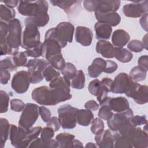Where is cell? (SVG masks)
Segmentation results:
<instances>
[{"label":"cell","mask_w":148,"mask_h":148,"mask_svg":"<svg viewBox=\"0 0 148 148\" xmlns=\"http://www.w3.org/2000/svg\"><path fill=\"white\" fill-rule=\"evenodd\" d=\"M32 99L40 105L53 106L65 101L64 93L55 88L42 86L35 88L31 93Z\"/></svg>","instance_id":"cell-1"},{"label":"cell","mask_w":148,"mask_h":148,"mask_svg":"<svg viewBox=\"0 0 148 148\" xmlns=\"http://www.w3.org/2000/svg\"><path fill=\"white\" fill-rule=\"evenodd\" d=\"M74 26L69 22L60 23L56 27L48 29L45 38H50L55 39L61 45L62 48L66 46L68 42L71 43L73 40Z\"/></svg>","instance_id":"cell-2"},{"label":"cell","mask_w":148,"mask_h":148,"mask_svg":"<svg viewBox=\"0 0 148 148\" xmlns=\"http://www.w3.org/2000/svg\"><path fill=\"white\" fill-rule=\"evenodd\" d=\"M25 29L23 32L21 47L28 50L40 44V32L32 17H27L24 21Z\"/></svg>","instance_id":"cell-3"},{"label":"cell","mask_w":148,"mask_h":148,"mask_svg":"<svg viewBox=\"0 0 148 148\" xmlns=\"http://www.w3.org/2000/svg\"><path fill=\"white\" fill-rule=\"evenodd\" d=\"M22 27L20 20L14 18L8 22V34L6 36V43L13 51V54L18 51L21 45Z\"/></svg>","instance_id":"cell-4"},{"label":"cell","mask_w":148,"mask_h":148,"mask_svg":"<svg viewBox=\"0 0 148 148\" xmlns=\"http://www.w3.org/2000/svg\"><path fill=\"white\" fill-rule=\"evenodd\" d=\"M48 8V3L46 1H19L17 9L21 15L33 17L38 14L47 12Z\"/></svg>","instance_id":"cell-5"},{"label":"cell","mask_w":148,"mask_h":148,"mask_svg":"<svg viewBox=\"0 0 148 148\" xmlns=\"http://www.w3.org/2000/svg\"><path fill=\"white\" fill-rule=\"evenodd\" d=\"M120 1H92L86 0L83 1V5L86 10L88 12H98L107 13L116 12L120 6Z\"/></svg>","instance_id":"cell-6"},{"label":"cell","mask_w":148,"mask_h":148,"mask_svg":"<svg viewBox=\"0 0 148 148\" xmlns=\"http://www.w3.org/2000/svg\"><path fill=\"white\" fill-rule=\"evenodd\" d=\"M78 109L65 104L58 109V118L63 129H73L76 125V113Z\"/></svg>","instance_id":"cell-7"},{"label":"cell","mask_w":148,"mask_h":148,"mask_svg":"<svg viewBox=\"0 0 148 148\" xmlns=\"http://www.w3.org/2000/svg\"><path fill=\"white\" fill-rule=\"evenodd\" d=\"M49 65V63L43 59L36 58L29 60L25 66L28 68L31 83L36 84L43 80V72Z\"/></svg>","instance_id":"cell-8"},{"label":"cell","mask_w":148,"mask_h":148,"mask_svg":"<svg viewBox=\"0 0 148 148\" xmlns=\"http://www.w3.org/2000/svg\"><path fill=\"white\" fill-rule=\"evenodd\" d=\"M39 106L32 103H27L22 111L18 125L27 130L32 128L39 117Z\"/></svg>","instance_id":"cell-9"},{"label":"cell","mask_w":148,"mask_h":148,"mask_svg":"<svg viewBox=\"0 0 148 148\" xmlns=\"http://www.w3.org/2000/svg\"><path fill=\"white\" fill-rule=\"evenodd\" d=\"M125 94L139 105L145 104L148 101V87L138 82L132 81Z\"/></svg>","instance_id":"cell-10"},{"label":"cell","mask_w":148,"mask_h":148,"mask_svg":"<svg viewBox=\"0 0 148 148\" xmlns=\"http://www.w3.org/2000/svg\"><path fill=\"white\" fill-rule=\"evenodd\" d=\"M30 83V76L28 72L20 71L14 75L11 86L16 92L23 94L28 90Z\"/></svg>","instance_id":"cell-11"},{"label":"cell","mask_w":148,"mask_h":148,"mask_svg":"<svg viewBox=\"0 0 148 148\" xmlns=\"http://www.w3.org/2000/svg\"><path fill=\"white\" fill-rule=\"evenodd\" d=\"M133 116V112L131 108L121 112L113 113L111 118L107 120L108 127L112 131H118L121 127L130 120Z\"/></svg>","instance_id":"cell-12"},{"label":"cell","mask_w":148,"mask_h":148,"mask_svg":"<svg viewBox=\"0 0 148 148\" xmlns=\"http://www.w3.org/2000/svg\"><path fill=\"white\" fill-rule=\"evenodd\" d=\"M124 14L128 17L138 18L147 13L148 1H140L126 4L123 8Z\"/></svg>","instance_id":"cell-13"},{"label":"cell","mask_w":148,"mask_h":148,"mask_svg":"<svg viewBox=\"0 0 148 148\" xmlns=\"http://www.w3.org/2000/svg\"><path fill=\"white\" fill-rule=\"evenodd\" d=\"M132 147L136 148H147L148 147L147 132L140 127H134L127 134Z\"/></svg>","instance_id":"cell-14"},{"label":"cell","mask_w":148,"mask_h":148,"mask_svg":"<svg viewBox=\"0 0 148 148\" xmlns=\"http://www.w3.org/2000/svg\"><path fill=\"white\" fill-rule=\"evenodd\" d=\"M120 135L117 131L103 130L100 134L95 135V140L99 147L112 148L114 147V143Z\"/></svg>","instance_id":"cell-15"},{"label":"cell","mask_w":148,"mask_h":148,"mask_svg":"<svg viewBox=\"0 0 148 148\" xmlns=\"http://www.w3.org/2000/svg\"><path fill=\"white\" fill-rule=\"evenodd\" d=\"M28 131V130L21 126L17 127L14 124H11L9 138L12 146L16 148H24V143Z\"/></svg>","instance_id":"cell-16"},{"label":"cell","mask_w":148,"mask_h":148,"mask_svg":"<svg viewBox=\"0 0 148 148\" xmlns=\"http://www.w3.org/2000/svg\"><path fill=\"white\" fill-rule=\"evenodd\" d=\"M132 81L127 73L124 72L119 73L113 81L110 92L114 94L125 93Z\"/></svg>","instance_id":"cell-17"},{"label":"cell","mask_w":148,"mask_h":148,"mask_svg":"<svg viewBox=\"0 0 148 148\" xmlns=\"http://www.w3.org/2000/svg\"><path fill=\"white\" fill-rule=\"evenodd\" d=\"M61 46L55 39L50 38H45L42 43V57L47 60L51 56L61 53Z\"/></svg>","instance_id":"cell-18"},{"label":"cell","mask_w":148,"mask_h":148,"mask_svg":"<svg viewBox=\"0 0 148 148\" xmlns=\"http://www.w3.org/2000/svg\"><path fill=\"white\" fill-rule=\"evenodd\" d=\"M93 37L92 31L88 27L77 26L75 30L76 41L83 46H88L91 44Z\"/></svg>","instance_id":"cell-19"},{"label":"cell","mask_w":148,"mask_h":148,"mask_svg":"<svg viewBox=\"0 0 148 148\" xmlns=\"http://www.w3.org/2000/svg\"><path fill=\"white\" fill-rule=\"evenodd\" d=\"M95 16L98 22L108 24L111 27L117 26L121 21L120 16L116 12L107 13L95 12Z\"/></svg>","instance_id":"cell-20"},{"label":"cell","mask_w":148,"mask_h":148,"mask_svg":"<svg viewBox=\"0 0 148 148\" xmlns=\"http://www.w3.org/2000/svg\"><path fill=\"white\" fill-rule=\"evenodd\" d=\"M112 111L121 112L130 108L128 100L123 97L116 98L108 97L105 101Z\"/></svg>","instance_id":"cell-21"},{"label":"cell","mask_w":148,"mask_h":148,"mask_svg":"<svg viewBox=\"0 0 148 148\" xmlns=\"http://www.w3.org/2000/svg\"><path fill=\"white\" fill-rule=\"evenodd\" d=\"M113 81V80L108 77H104L101 81V85L96 96L100 105L108 98V94L109 92H110Z\"/></svg>","instance_id":"cell-22"},{"label":"cell","mask_w":148,"mask_h":148,"mask_svg":"<svg viewBox=\"0 0 148 148\" xmlns=\"http://www.w3.org/2000/svg\"><path fill=\"white\" fill-rule=\"evenodd\" d=\"M95 50L97 53L102 55V57L107 58L114 57V47L113 45L105 40H99L96 45Z\"/></svg>","instance_id":"cell-23"},{"label":"cell","mask_w":148,"mask_h":148,"mask_svg":"<svg viewBox=\"0 0 148 148\" xmlns=\"http://www.w3.org/2000/svg\"><path fill=\"white\" fill-rule=\"evenodd\" d=\"M130 39V36L124 29H119L114 31L112 36V42L116 47H123L127 44Z\"/></svg>","instance_id":"cell-24"},{"label":"cell","mask_w":148,"mask_h":148,"mask_svg":"<svg viewBox=\"0 0 148 148\" xmlns=\"http://www.w3.org/2000/svg\"><path fill=\"white\" fill-rule=\"evenodd\" d=\"M106 64V61L102 58H96L88 67V75L91 77L95 78L98 77L103 72Z\"/></svg>","instance_id":"cell-25"},{"label":"cell","mask_w":148,"mask_h":148,"mask_svg":"<svg viewBox=\"0 0 148 148\" xmlns=\"http://www.w3.org/2000/svg\"><path fill=\"white\" fill-rule=\"evenodd\" d=\"M96 38L100 40H108L110 38L112 32V28L110 25L97 22L94 25Z\"/></svg>","instance_id":"cell-26"},{"label":"cell","mask_w":148,"mask_h":148,"mask_svg":"<svg viewBox=\"0 0 148 148\" xmlns=\"http://www.w3.org/2000/svg\"><path fill=\"white\" fill-rule=\"evenodd\" d=\"M77 123L82 126H88L94 120V114L88 109H78L76 113Z\"/></svg>","instance_id":"cell-27"},{"label":"cell","mask_w":148,"mask_h":148,"mask_svg":"<svg viewBox=\"0 0 148 148\" xmlns=\"http://www.w3.org/2000/svg\"><path fill=\"white\" fill-rule=\"evenodd\" d=\"M75 135L69 133H60L56 137L58 147H73V141L75 139Z\"/></svg>","instance_id":"cell-28"},{"label":"cell","mask_w":148,"mask_h":148,"mask_svg":"<svg viewBox=\"0 0 148 148\" xmlns=\"http://www.w3.org/2000/svg\"><path fill=\"white\" fill-rule=\"evenodd\" d=\"M50 2L53 6L62 9L67 14H71L73 7L76 8L77 5L81 3V1H50Z\"/></svg>","instance_id":"cell-29"},{"label":"cell","mask_w":148,"mask_h":148,"mask_svg":"<svg viewBox=\"0 0 148 148\" xmlns=\"http://www.w3.org/2000/svg\"><path fill=\"white\" fill-rule=\"evenodd\" d=\"M114 57L123 63H127L131 61L133 55L130 51L123 47H114Z\"/></svg>","instance_id":"cell-30"},{"label":"cell","mask_w":148,"mask_h":148,"mask_svg":"<svg viewBox=\"0 0 148 148\" xmlns=\"http://www.w3.org/2000/svg\"><path fill=\"white\" fill-rule=\"evenodd\" d=\"M10 128V125L8 120L5 118L0 119V129H1V139L0 147L3 148L5 143L8 138Z\"/></svg>","instance_id":"cell-31"},{"label":"cell","mask_w":148,"mask_h":148,"mask_svg":"<svg viewBox=\"0 0 148 148\" xmlns=\"http://www.w3.org/2000/svg\"><path fill=\"white\" fill-rule=\"evenodd\" d=\"M0 16L1 21L8 23L15 18L16 12L13 8L1 4L0 5Z\"/></svg>","instance_id":"cell-32"},{"label":"cell","mask_w":148,"mask_h":148,"mask_svg":"<svg viewBox=\"0 0 148 148\" xmlns=\"http://www.w3.org/2000/svg\"><path fill=\"white\" fill-rule=\"evenodd\" d=\"M147 71L140 66L134 67L130 71L129 76L131 79L135 82L142 81L146 79Z\"/></svg>","instance_id":"cell-33"},{"label":"cell","mask_w":148,"mask_h":148,"mask_svg":"<svg viewBox=\"0 0 148 148\" xmlns=\"http://www.w3.org/2000/svg\"><path fill=\"white\" fill-rule=\"evenodd\" d=\"M85 86V75L82 70L77 71L74 77L71 79V86L77 90H82Z\"/></svg>","instance_id":"cell-34"},{"label":"cell","mask_w":148,"mask_h":148,"mask_svg":"<svg viewBox=\"0 0 148 148\" xmlns=\"http://www.w3.org/2000/svg\"><path fill=\"white\" fill-rule=\"evenodd\" d=\"M46 60L50 65L53 66L56 69L61 71L65 67L66 64L65 60L62 57V53L51 56Z\"/></svg>","instance_id":"cell-35"},{"label":"cell","mask_w":148,"mask_h":148,"mask_svg":"<svg viewBox=\"0 0 148 148\" xmlns=\"http://www.w3.org/2000/svg\"><path fill=\"white\" fill-rule=\"evenodd\" d=\"M42 127L40 126L35 127L33 128H31L28 130L25 140L24 143V148L27 147L29 146V144L35 139L38 138L39 134H40V132L42 130Z\"/></svg>","instance_id":"cell-36"},{"label":"cell","mask_w":148,"mask_h":148,"mask_svg":"<svg viewBox=\"0 0 148 148\" xmlns=\"http://www.w3.org/2000/svg\"><path fill=\"white\" fill-rule=\"evenodd\" d=\"M63 76L69 80L72 79L75 76L77 70L76 66L71 62H66L65 67L61 71Z\"/></svg>","instance_id":"cell-37"},{"label":"cell","mask_w":148,"mask_h":148,"mask_svg":"<svg viewBox=\"0 0 148 148\" xmlns=\"http://www.w3.org/2000/svg\"><path fill=\"white\" fill-rule=\"evenodd\" d=\"M43 75L46 81L51 82L54 79L60 76V72L50 64L44 69Z\"/></svg>","instance_id":"cell-38"},{"label":"cell","mask_w":148,"mask_h":148,"mask_svg":"<svg viewBox=\"0 0 148 148\" xmlns=\"http://www.w3.org/2000/svg\"><path fill=\"white\" fill-rule=\"evenodd\" d=\"M12 56L13 61L17 67L25 66L28 61L27 58V56L24 52L16 51Z\"/></svg>","instance_id":"cell-39"},{"label":"cell","mask_w":148,"mask_h":148,"mask_svg":"<svg viewBox=\"0 0 148 148\" xmlns=\"http://www.w3.org/2000/svg\"><path fill=\"white\" fill-rule=\"evenodd\" d=\"M114 147L132 148L133 147L128 135H120L114 143Z\"/></svg>","instance_id":"cell-40"},{"label":"cell","mask_w":148,"mask_h":148,"mask_svg":"<svg viewBox=\"0 0 148 148\" xmlns=\"http://www.w3.org/2000/svg\"><path fill=\"white\" fill-rule=\"evenodd\" d=\"M101 106V107L99 109L98 114L99 117L105 120H109L113 114L112 110L106 101H105Z\"/></svg>","instance_id":"cell-41"},{"label":"cell","mask_w":148,"mask_h":148,"mask_svg":"<svg viewBox=\"0 0 148 148\" xmlns=\"http://www.w3.org/2000/svg\"><path fill=\"white\" fill-rule=\"evenodd\" d=\"M32 18L38 27H43L49 23V16L47 14V12L42 13L35 15L32 17Z\"/></svg>","instance_id":"cell-42"},{"label":"cell","mask_w":148,"mask_h":148,"mask_svg":"<svg viewBox=\"0 0 148 148\" xmlns=\"http://www.w3.org/2000/svg\"><path fill=\"white\" fill-rule=\"evenodd\" d=\"M104 130V123L99 118L94 119L91 126V131L93 134L98 135Z\"/></svg>","instance_id":"cell-43"},{"label":"cell","mask_w":148,"mask_h":148,"mask_svg":"<svg viewBox=\"0 0 148 148\" xmlns=\"http://www.w3.org/2000/svg\"><path fill=\"white\" fill-rule=\"evenodd\" d=\"M9 102V96L3 90L0 91V112L1 113H5L8 111Z\"/></svg>","instance_id":"cell-44"},{"label":"cell","mask_w":148,"mask_h":148,"mask_svg":"<svg viewBox=\"0 0 148 148\" xmlns=\"http://www.w3.org/2000/svg\"><path fill=\"white\" fill-rule=\"evenodd\" d=\"M0 68L1 69L8 70L9 72H12L17 69V66L14 64L12 57H8L1 61Z\"/></svg>","instance_id":"cell-45"},{"label":"cell","mask_w":148,"mask_h":148,"mask_svg":"<svg viewBox=\"0 0 148 148\" xmlns=\"http://www.w3.org/2000/svg\"><path fill=\"white\" fill-rule=\"evenodd\" d=\"M8 34V23L0 21V46L7 45L6 36Z\"/></svg>","instance_id":"cell-46"},{"label":"cell","mask_w":148,"mask_h":148,"mask_svg":"<svg viewBox=\"0 0 148 148\" xmlns=\"http://www.w3.org/2000/svg\"><path fill=\"white\" fill-rule=\"evenodd\" d=\"M24 53L27 57H31L35 58L42 56V43H40V44L32 49L26 50V51H25Z\"/></svg>","instance_id":"cell-47"},{"label":"cell","mask_w":148,"mask_h":148,"mask_svg":"<svg viewBox=\"0 0 148 148\" xmlns=\"http://www.w3.org/2000/svg\"><path fill=\"white\" fill-rule=\"evenodd\" d=\"M127 47L130 50V51H131L135 53L141 52L144 49V46L142 42L136 39L131 40L128 43L127 45Z\"/></svg>","instance_id":"cell-48"},{"label":"cell","mask_w":148,"mask_h":148,"mask_svg":"<svg viewBox=\"0 0 148 148\" xmlns=\"http://www.w3.org/2000/svg\"><path fill=\"white\" fill-rule=\"evenodd\" d=\"M25 105L23 101L20 99H12L10 101V108L12 110L16 112L23 111Z\"/></svg>","instance_id":"cell-49"},{"label":"cell","mask_w":148,"mask_h":148,"mask_svg":"<svg viewBox=\"0 0 148 148\" xmlns=\"http://www.w3.org/2000/svg\"><path fill=\"white\" fill-rule=\"evenodd\" d=\"M100 85H101V81L97 79L91 81L88 86V89L90 93L92 95L97 96Z\"/></svg>","instance_id":"cell-50"},{"label":"cell","mask_w":148,"mask_h":148,"mask_svg":"<svg viewBox=\"0 0 148 148\" xmlns=\"http://www.w3.org/2000/svg\"><path fill=\"white\" fill-rule=\"evenodd\" d=\"M130 121L134 127H137L140 125H145L147 123L146 117L145 115L143 116L136 115L135 116H133L130 119Z\"/></svg>","instance_id":"cell-51"},{"label":"cell","mask_w":148,"mask_h":148,"mask_svg":"<svg viewBox=\"0 0 148 148\" xmlns=\"http://www.w3.org/2000/svg\"><path fill=\"white\" fill-rule=\"evenodd\" d=\"M39 113L42 120L45 123H47L51 118V112L50 110L45 106H42L39 107Z\"/></svg>","instance_id":"cell-52"},{"label":"cell","mask_w":148,"mask_h":148,"mask_svg":"<svg viewBox=\"0 0 148 148\" xmlns=\"http://www.w3.org/2000/svg\"><path fill=\"white\" fill-rule=\"evenodd\" d=\"M118 65L116 62L112 60H106L103 72L107 73H112L117 70Z\"/></svg>","instance_id":"cell-53"},{"label":"cell","mask_w":148,"mask_h":148,"mask_svg":"<svg viewBox=\"0 0 148 148\" xmlns=\"http://www.w3.org/2000/svg\"><path fill=\"white\" fill-rule=\"evenodd\" d=\"M47 126L52 128L54 131H57L61 126L59 118L57 117H52L47 123Z\"/></svg>","instance_id":"cell-54"},{"label":"cell","mask_w":148,"mask_h":148,"mask_svg":"<svg viewBox=\"0 0 148 148\" xmlns=\"http://www.w3.org/2000/svg\"><path fill=\"white\" fill-rule=\"evenodd\" d=\"M10 78V74L9 71L6 69L0 70V82L2 84H6Z\"/></svg>","instance_id":"cell-55"},{"label":"cell","mask_w":148,"mask_h":148,"mask_svg":"<svg viewBox=\"0 0 148 148\" xmlns=\"http://www.w3.org/2000/svg\"><path fill=\"white\" fill-rule=\"evenodd\" d=\"M138 65L147 71L148 70V57L147 55L140 56L138 61Z\"/></svg>","instance_id":"cell-56"},{"label":"cell","mask_w":148,"mask_h":148,"mask_svg":"<svg viewBox=\"0 0 148 148\" xmlns=\"http://www.w3.org/2000/svg\"><path fill=\"white\" fill-rule=\"evenodd\" d=\"M84 107L86 109L91 111H94L97 110L99 108V104L97 103V102L94 100H90L86 102L84 104Z\"/></svg>","instance_id":"cell-57"},{"label":"cell","mask_w":148,"mask_h":148,"mask_svg":"<svg viewBox=\"0 0 148 148\" xmlns=\"http://www.w3.org/2000/svg\"><path fill=\"white\" fill-rule=\"evenodd\" d=\"M140 24L146 31H147V13L143 14L139 20Z\"/></svg>","instance_id":"cell-58"},{"label":"cell","mask_w":148,"mask_h":148,"mask_svg":"<svg viewBox=\"0 0 148 148\" xmlns=\"http://www.w3.org/2000/svg\"><path fill=\"white\" fill-rule=\"evenodd\" d=\"M3 2L5 4V5L12 8L16 7L17 5V4L19 3V2L18 1H15V0L6 1H3Z\"/></svg>","instance_id":"cell-59"},{"label":"cell","mask_w":148,"mask_h":148,"mask_svg":"<svg viewBox=\"0 0 148 148\" xmlns=\"http://www.w3.org/2000/svg\"><path fill=\"white\" fill-rule=\"evenodd\" d=\"M142 43L144 46V49L147 50V34L143 38Z\"/></svg>","instance_id":"cell-60"},{"label":"cell","mask_w":148,"mask_h":148,"mask_svg":"<svg viewBox=\"0 0 148 148\" xmlns=\"http://www.w3.org/2000/svg\"><path fill=\"white\" fill-rule=\"evenodd\" d=\"M82 143L77 139H74L73 141V147H83Z\"/></svg>","instance_id":"cell-61"},{"label":"cell","mask_w":148,"mask_h":148,"mask_svg":"<svg viewBox=\"0 0 148 148\" xmlns=\"http://www.w3.org/2000/svg\"><path fill=\"white\" fill-rule=\"evenodd\" d=\"M86 147H90V148H92V147H97V146L96 145H95V143H92V142H89L87 143L86 144V145L85 146Z\"/></svg>","instance_id":"cell-62"}]
</instances>
